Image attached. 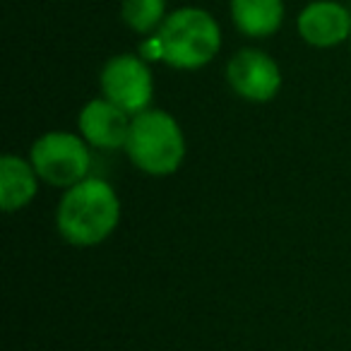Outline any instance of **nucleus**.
<instances>
[{"mask_svg":"<svg viewBox=\"0 0 351 351\" xmlns=\"http://www.w3.org/2000/svg\"><path fill=\"white\" fill-rule=\"evenodd\" d=\"M123 22L137 34H152L166 20V0H123Z\"/></svg>","mask_w":351,"mask_h":351,"instance_id":"nucleus-11","label":"nucleus"},{"mask_svg":"<svg viewBox=\"0 0 351 351\" xmlns=\"http://www.w3.org/2000/svg\"><path fill=\"white\" fill-rule=\"evenodd\" d=\"M29 161L34 164L41 183L68 191L89 178L92 152L80 132L51 130L34 140L29 149Z\"/></svg>","mask_w":351,"mask_h":351,"instance_id":"nucleus-4","label":"nucleus"},{"mask_svg":"<svg viewBox=\"0 0 351 351\" xmlns=\"http://www.w3.org/2000/svg\"><path fill=\"white\" fill-rule=\"evenodd\" d=\"M231 17L241 34L265 39L284 22V0H229Z\"/></svg>","mask_w":351,"mask_h":351,"instance_id":"nucleus-10","label":"nucleus"},{"mask_svg":"<svg viewBox=\"0 0 351 351\" xmlns=\"http://www.w3.org/2000/svg\"><path fill=\"white\" fill-rule=\"evenodd\" d=\"M298 34L315 49H332L351 39V12L337 0H315L296 20Z\"/></svg>","mask_w":351,"mask_h":351,"instance_id":"nucleus-8","label":"nucleus"},{"mask_svg":"<svg viewBox=\"0 0 351 351\" xmlns=\"http://www.w3.org/2000/svg\"><path fill=\"white\" fill-rule=\"evenodd\" d=\"M161 60L176 70H200L219 53L221 29L202 8H181L166 15L154 34Z\"/></svg>","mask_w":351,"mask_h":351,"instance_id":"nucleus-3","label":"nucleus"},{"mask_svg":"<svg viewBox=\"0 0 351 351\" xmlns=\"http://www.w3.org/2000/svg\"><path fill=\"white\" fill-rule=\"evenodd\" d=\"M121 224V200L116 188L104 178L89 176L68 188L56 207V229L65 243L92 248L113 234Z\"/></svg>","mask_w":351,"mask_h":351,"instance_id":"nucleus-1","label":"nucleus"},{"mask_svg":"<svg viewBox=\"0 0 351 351\" xmlns=\"http://www.w3.org/2000/svg\"><path fill=\"white\" fill-rule=\"evenodd\" d=\"M132 116L108 99H92L77 116V130L94 149H123Z\"/></svg>","mask_w":351,"mask_h":351,"instance_id":"nucleus-7","label":"nucleus"},{"mask_svg":"<svg viewBox=\"0 0 351 351\" xmlns=\"http://www.w3.org/2000/svg\"><path fill=\"white\" fill-rule=\"evenodd\" d=\"M99 84H101L104 99L121 106L130 116H137V113L152 108L154 75H152L149 65L142 56H113L104 65L101 75H99Z\"/></svg>","mask_w":351,"mask_h":351,"instance_id":"nucleus-5","label":"nucleus"},{"mask_svg":"<svg viewBox=\"0 0 351 351\" xmlns=\"http://www.w3.org/2000/svg\"><path fill=\"white\" fill-rule=\"evenodd\" d=\"M226 82L245 101L267 104L282 89V70L265 51L241 49L226 65Z\"/></svg>","mask_w":351,"mask_h":351,"instance_id":"nucleus-6","label":"nucleus"},{"mask_svg":"<svg viewBox=\"0 0 351 351\" xmlns=\"http://www.w3.org/2000/svg\"><path fill=\"white\" fill-rule=\"evenodd\" d=\"M39 173L29 159L20 154H3L0 159V207L5 212H20L34 202L39 193Z\"/></svg>","mask_w":351,"mask_h":351,"instance_id":"nucleus-9","label":"nucleus"},{"mask_svg":"<svg viewBox=\"0 0 351 351\" xmlns=\"http://www.w3.org/2000/svg\"><path fill=\"white\" fill-rule=\"evenodd\" d=\"M125 154L135 169L147 176H171L186 159V135L181 123L161 108L132 116L125 140Z\"/></svg>","mask_w":351,"mask_h":351,"instance_id":"nucleus-2","label":"nucleus"}]
</instances>
